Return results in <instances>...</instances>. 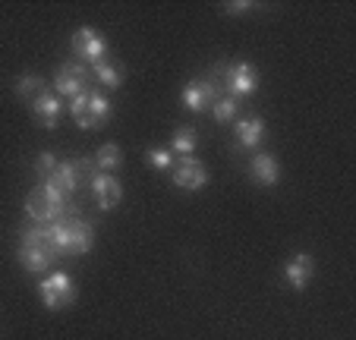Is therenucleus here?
<instances>
[{
  "mask_svg": "<svg viewBox=\"0 0 356 340\" xmlns=\"http://www.w3.org/2000/svg\"><path fill=\"white\" fill-rule=\"evenodd\" d=\"M16 255H19V265L26 268L29 274H44L47 268L54 265L57 252H54V246H51V240H47L44 224L32 227V230L22 236L19 252H16Z\"/></svg>",
  "mask_w": 356,
  "mask_h": 340,
  "instance_id": "obj_1",
  "label": "nucleus"
},
{
  "mask_svg": "<svg viewBox=\"0 0 356 340\" xmlns=\"http://www.w3.org/2000/svg\"><path fill=\"white\" fill-rule=\"evenodd\" d=\"M60 211H63V193L54 189L51 183H41L26 195V214L35 224H51V220L60 218Z\"/></svg>",
  "mask_w": 356,
  "mask_h": 340,
  "instance_id": "obj_2",
  "label": "nucleus"
},
{
  "mask_svg": "<svg viewBox=\"0 0 356 340\" xmlns=\"http://www.w3.org/2000/svg\"><path fill=\"white\" fill-rule=\"evenodd\" d=\"M38 293H41V302H44V309H51V312H60V309L73 306V300H76L73 277H70L67 271L47 274V277L41 280Z\"/></svg>",
  "mask_w": 356,
  "mask_h": 340,
  "instance_id": "obj_3",
  "label": "nucleus"
},
{
  "mask_svg": "<svg viewBox=\"0 0 356 340\" xmlns=\"http://www.w3.org/2000/svg\"><path fill=\"white\" fill-rule=\"evenodd\" d=\"M224 88H227L230 98H249V95L259 92V73L252 63L240 60L234 63V67H227V73H224Z\"/></svg>",
  "mask_w": 356,
  "mask_h": 340,
  "instance_id": "obj_4",
  "label": "nucleus"
},
{
  "mask_svg": "<svg viewBox=\"0 0 356 340\" xmlns=\"http://www.w3.org/2000/svg\"><path fill=\"white\" fill-rule=\"evenodd\" d=\"M73 51L79 54L86 63H101L104 60V54H108V41H104V35L98 32V29L92 26H82L73 32Z\"/></svg>",
  "mask_w": 356,
  "mask_h": 340,
  "instance_id": "obj_5",
  "label": "nucleus"
},
{
  "mask_svg": "<svg viewBox=\"0 0 356 340\" xmlns=\"http://www.w3.org/2000/svg\"><path fill=\"white\" fill-rule=\"evenodd\" d=\"M92 161H63V164H57L54 167V174H51V180H44V183H51L54 189H60L63 195L67 193H76L79 189V180H82V174H92Z\"/></svg>",
  "mask_w": 356,
  "mask_h": 340,
  "instance_id": "obj_6",
  "label": "nucleus"
},
{
  "mask_svg": "<svg viewBox=\"0 0 356 340\" xmlns=\"http://www.w3.org/2000/svg\"><path fill=\"white\" fill-rule=\"evenodd\" d=\"M88 186H92V195H95V202H98L101 211H111V208L120 205L123 186H120V180H114L111 174H101L98 170V174L88 180Z\"/></svg>",
  "mask_w": 356,
  "mask_h": 340,
  "instance_id": "obj_7",
  "label": "nucleus"
},
{
  "mask_svg": "<svg viewBox=\"0 0 356 340\" xmlns=\"http://www.w3.org/2000/svg\"><path fill=\"white\" fill-rule=\"evenodd\" d=\"M218 86L211 79H193V82H186V88H183V104L189 107V111H205V107H211L215 104V98H218Z\"/></svg>",
  "mask_w": 356,
  "mask_h": 340,
  "instance_id": "obj_8",
  "label": "nucleus"
},
{
  "mask_svg": "<svg viewBox=\"0 0 356 340\" xmlns=\"http://www.w3.org/2000/svg\"><path fill=\"white\" fill-rule=\"evenodd\" d=\"M79 123V129H98L111 120V101L104 98L101 92H88V104L79 117H73Z\"/></svg>",
  "mask_w": 356,
  "mask_h": 340,
  "instance_id": "obj_9",
  "label": "nucleus"
},
{
  "mask_svg": "<svg viewBox=\"0 0 356 340\" xmlns=\"http://www.w3.org/2000/svg\"><path fill=\"white\" fill-rule=\"evenodd\" d=\"M174 183L180 189H186V193H195V189H202L205 183H209V170L202 167V161L183 158L180 164L174 167Z\"/></svg>",
  "mask_w": 356,
  "mask_h": 340,
  "instance_id": "obj_10",
  "label": "nucleus"
},
{
  "mask_svg": "<svg viewBox=\"0 0 356 340\" xmlns=\"http://www.w3.org/2000/svg\"><path fill=\"white\" fill-rule=\"evenodd\" d=\"M54 88H57L60 95H67V98H73V95L86 92V88H88V70L79 67V63H63V67L57 70Z\"/></svg>",
  "mask_w": 356,
  "mask_h": 340,
  "instance_id": "obj_11",
  "label": "nucleus"
},
{
  "mask_svg": "<svg viewBox=\"0 0 356 340\" xmlns=\"http://www.w3.org/2000/svg\"><path fill=\"white\" fill-rule=\"evenodd\" d=\"M312 271H316V261H312V255H306V252H296L293 259L284 265V277L290 280L293 290H306V284L312 280Z\"/></svg>",
  "mask_w": 356,
  "mask_h": 340,
  "instance_id": "obj_12",
  "label": "nucleus"
},
{
  "mask_svg": "<svg viewBox=\"0 0 356 340\" xmlns=\"http://www.w3.org/2000/svg\"><path fill=\"white\" fill-rule=\"evenodd\" d=\"M249 177L256 183H262V186H275L277 180H281V164H277L275 154H256V158L249 161Z\"/></svg>",
  "mask_w": 356,
  "mask_h": 340,
  "instance_id": "obj_13",
  "label": "nucleus"
},
{
  "mask_svg": "<svg viewBox=\"0 0 356 340\" xmlns=\"http://www.w3.org/2000/svg\"><path fill=\"white\" fill-rule=\"evenodd\" d=\"M32 113H35V123H38V127L54 129L57 123H60V101L51 92H41L38 98L32 101Z\"/></svg>",
  "mask_w": 356,
  "mask_h": 340,
  "instance_id": "obj_14",
  "label": "nucleus"
},
{
  "mask_svg": "<svg viewBox=\"0 0 356 340\" xmlns=\"http://www.w3.org/2000/svg\"><path fill=\"white\" fill-rule=\"evenodd\" d=\"M262 142H265V120L262 117H249V120L236 123V148L256 152Z\"/></svg>",
  "mask_w": 356,
  "mask_h": 340,
  "instance_id": "obj_15",
  "label": "nucleus"
},
{
  "mask_svg": "<svg viewBox=\"0 0 356 340\" xmlns=\"http://www.w3.org/2000/svg\"><path fill=\"white\" fill-rule=\"evenodd\" d=\"M95 246V227L88 220L70 218V255H86Z\"/></svg>",
  "mask_w": 356,
  "mask_h": 340,
  "instance_id": "obj_16",
  "label": "nucleus"
},
{
  "mask_svg": "<svg viewBox=\"0 0 356 340\" xmlns=\"http://www.w3.org/2000/svg\"><path fill=\"white\" fill-rule=\"evenodd\" d=\"M120 164H123V152L114 142H108V145H101L98 152H95V167H98L101 174H111V170H117Z\"/></svg>",
  "mask_w": 356,
  "mask_h": 340,
  "instance_id": "obj_17",
  "label": "nucleus"
},
{
  "mask_svg": "<svg viewBox=\"0 0 356 340\" xmlns=\"http://www.w3.org/2000/svg\"><path fill=\"white\" fill-rule=\"evenodd\" d=\"M92 73H95V79H98L104 88H120L123 86V70L117 67V63L101 60V63H95V67H92Z\"/></svg>",
  "mask_w": 356,
  "mask_h": 340,
  "instance_id": "obj_18",
  "label": "nucleus"
},
{
  "mask_svg": "<svg viewBox=\"0 0 356 340\" xmlns=\"http://www.w3.org/2000/svg\"><path fill=\"white\" fill-rule=\"evenodd\" d=\"M236 113H240V101L230 98V95H218L215 104H211V117H215V123L236 120Z\"/></svg>",
  "mask_w": 356,
  "mask_h": 340,
  "instance_id": "obj_19",
  "label": "nucleus"
},
{
  "mask_svg": "<svg viewBox=\"0 0 356 340\" xmlns=\"http://www.w3.org/2000/svg\"><path fill=\"white\" fill-rule=\"evenodd\" d=\"M44 92V79L41 76H35V73H22L19 79H16V98H22V101H29V98H38V95Z\"/></svg>",
  "mask_w": 356,
  "mask_h": 340,
  "instance_id": "obj_20",
  "label": "nucleus"
},
{
  "mask_svg": "<svg viewBox=\"0 0 356 340\" xmlns=\"http://www.w3.org/2000/svg\"><path fill=\"white\" fill-rule=\"evenodd\" d=\"M195 145H199V133H195L193 127H180L174 133V152H180V154H193L195 152Z\"/></svg>",
  "mask_w": 356,
  "mask_h": 340,
  "instance_id": "obj_21",
  "label": "nucleus"
},
{
  "mask_svg": "<svg viewBox=\"0 0 356 340\" xmlns=\"http://www.w3.org/2000/svg\"><path fill=\"white\" fill-rule=\"evenodd\" d=\"M145 161L155 170H170L174 167V152H168V148H152V152L145 154Z\"/></svg>",
  "mask_w": 356,
  "mask_h": 340,
  "instance_id": "obj_22",
  "label": "nucleus"
},
{
  "mask_svg": "<svg viewBox=\"0 0 356 340\" xmlns=\"http://www.w3.org/2000/svg\"><path fill=\"white\" fill-rule=\"evenodd\" d=\"M57 164H60V161H57L51 152H41L38 158H35V174H38L41 180H51V174H54Z\"/></svg>",
  "mask_w": 356,
  "mask_h": 340,
  "instance_id": "obj_23",
  "label": "nucleus"
},
{
  "mask_svg": "<svg viewBox=\"0 0 356 340\" xmlns=\"http://www.w3.org/2000/svg\"><path fill=\"white\" fill-rule=\"evenodd\" d=\"M224 10H227L230 16H243L246 10H252V3H249V0H236V3H224Z\"/></svg>",
  "mask_w": 356,
  "mask_h": 340,
  "instance_id": "obj_24",
  "label": "nucleus"
}]
</instances>
